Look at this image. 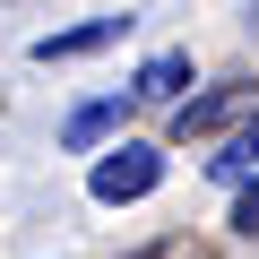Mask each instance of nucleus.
Wrapping results in <instances>:
<instances>
[{"label": "nucleus", "mask_w": 259, "mask_h": 259, "mask_svg": "<svg viewBox=\"0 0 259 259\" xmlns=\"http://www.w3.org/2000/svg\"><path fill=\"white\" fill-rule=\"evenodd\" d=\"M164 182V156L147 147V139H112L104 156H95V173H87V190L104 199V207H130V199H147Z\"/></svg>", "instance_id": "nucleus-1"}, {"label": "nucleus", "mask_w": 259, "mask_h": 259, "mask_svg": "<svg viewBox=\"0 0 259 259\" xmlns=\"http://www.w3.org/2000/svg\"><path fill=\"white\" fill-rule=\"evenodd\" d=\"M130 104H139V95H130V87H121V95H95V104H78V112L61 121V139H69L78 156H87V147H104V139H112V130L130 121Z\"/></svg>", "instance_id": "nucleus-2"}, {"label": "nucleus", "mask_w": 259, "mask_h": 259, "mask_svg": "<svg viewBox=\"0 0 259 259\" xmlns=\"http://www.w3.org/2000/svg\"><path fill=\"white\" fill-rule=\"evenodd\" d=\"M121 26H130V18H87V26H69V35H35V61H78V52H104Z\"/></svg>", "instance_id": "nucleus-3"}, {"label": "nucleus", "mask_w": 259, "mask_h": 259, "mask_svg": "<svg viewBox=\"0 0 259 259\" xmlns=\"http://www.w3.org/2000/svg\"><path fill=\"white\" fill-rule=\"evenodd\" d=\"M233 112H250V87H216V95L182 104V112H173V130H182V139H199V130H216V121H233Z\"/></svg>", "instance_id": "nucleus-4"}, {"label": "nucleus", "mask_w": 259, "mask_h": 259, "mask_svg": "<svg viewBox=\"0 0 259 259\" xmlns=\"http://www.w3.org/2000/svg\"><path fill=\"white\" fill-rule=\"evenodd\" d=\"M182 78H190V52H156L139 78H130V95H139V104H173V95H182Z\"/></svg>", "instance_id": "nucleus-5"}, {"label": "nucleus", "mask_w": 259, "mask_h": 259, "mask_svg": "<svg viewBox=\"0 0 259 259\" xmlns=\"http://www.w3.org/2000/svg\"><path fill=\"white\" fill-rule=\"evenodd\" d=\"M207 173H225V182H233V173H259V121L242 130V139H233V147H225V156H216Z\"/></svg>", "instance_id": "nucleus-6"}, {"label": "nucleus", "mask_w": 259, "mask_h": 259, "mask_svg": "<svg viewBox=\"0 0 259 259\" xmlns=\"http://www.w3.org/2000/svg\"><path fill=\"white\" fill-rule=\"evenodd\" d=\"M233 233H259V182H250V190L233 199Z\"/></svg>", "instance_id": "nucleus-7"}]
</instances>
